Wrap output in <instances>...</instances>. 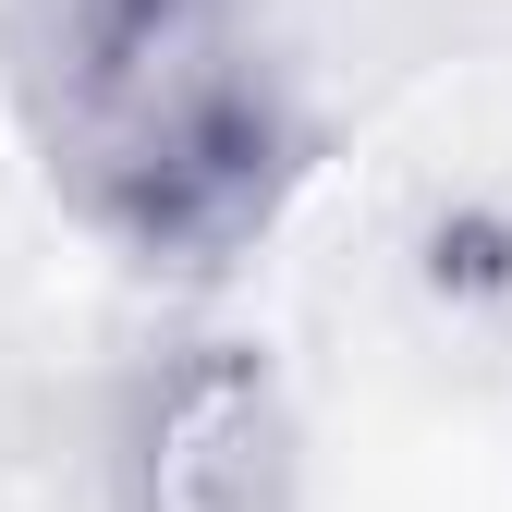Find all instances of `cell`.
I'll return each instance as SVG.
<instances>
[{
	"label": "cell",
	"mask_w": 512,
	"mask_h": 512,
	"mask_svg": "<svg viewBox=\"0 0 512 512\" xmlns=\"http://www.w3.org/2000/svg\"><path fill=\"white\" fill-rule=\"evenodd\" d=\"M25 147L49 196L147 269H220L293 183L281 74L244 0H25Z\"/></svg>",
	"instance_id": "6da1fadb"
},
{
	"label": "cell",
	"mask_w": 512,
	"mask_h": 512,
	"mask_svg": "<svg viewBox=\"0 0 512 512\" xmlns=\"http://www.w3.org/2000/svg\"><path fill=\"white\" fill-rule=\"evenodd\" d=\"M135 512H305L293 415L256 354H196L159 378L135 439Z\"/></svg>",
	"instance_id": "7a4b0ae2"
}]
</instances>
